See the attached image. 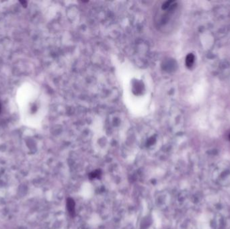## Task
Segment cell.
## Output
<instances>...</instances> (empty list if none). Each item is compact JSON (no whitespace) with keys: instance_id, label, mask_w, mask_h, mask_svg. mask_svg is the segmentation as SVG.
<instances>
[{"instance_id":"6da1fadb","label":"cell","mask_w":230,"mask_h":229,"mask_svg":"<svg viewBox=\"0 0 230 229\" xmlns=\"http://www.w3.org/2000/svg\"><path fill=\"white\" fill-rule=\"evenodd\" d=\"M195 61V57L192 54H189L187 57L186 59V64L188 67H191L194 63Z\"/></svg>"},{"instance_id":"7a4b0ae2","label":"cell","mask_w":230,"mask_h":229,"mask_svg":"<svg viewBox=\"0 0 230 229\" xmlns=\"http://www.w3.org/2000/svg\"><path fill=\"white\" fill-rule=\"evenodd\" d=\"M20 3H21V4L24 7H27V2L26 1H20Z\"/></svg>"},{"instance_id":"3957f363","label":"cell","mask_w":230,"mask_h":229,"mask_svg":"<svg viewBox=\"0 0 230 229\" xmlns=\"http://www.w3.org/2000/svg\"><path fill=\"white\" fill-rule=\"evenodd\" d=\"M1 110H2V105H1V103H0V113H1Z\"/></svg>"}]
</instances>
